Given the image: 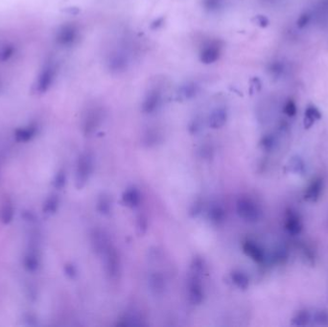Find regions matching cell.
Segmentation results:
<instances>
[{
  "instance_id": "obj_11",
  "label": "cell",
  "mask_w": 328,
  "mask_h": 327,
  "mask_svg": "<svg viewBox=\"0 0 328 327\" xmlns=\"http://www.w3.org/2000/svg\"><path fill=\"white\" fill-rule=\"evenodd\" d=\"M309 321V314L306 312H302L294 319L295 326H306Z\"/></svg>"
},
{
  "instance_id": "obj_5",
  "label": "cell",
  "mask_w": 328,
  "mask_h": 327,
  "mask_svg": "<svg viewBox=\"0 0 328 327\" xmlns=\"http://www.w3.org/2000/svg\"><path fill=\"white\" fill-rule=\"evenodd\" d=\"M198 90L199 87L195 83L188 82L179 88V95L184 99H190L197 94Z\"/></svg>"
},
{
  "instance_id": "obj_4",
  "label": "cell",
  "mask_w": 328,
  "mask_h": 327,
  "mask_svg": "<svg viewBox=\"0 0 328 327\" xmlns=\"http://www.w3.org/2000/svg\"><path fill=\"white\" fill-rule=\"evenodd\" d=\"M321 118L322 114L320 113V111L314 106H309L305 111L304 126L305 128H310L315 123L316 120H319Z\"/></svg>"
},
{
  "instance_id": "obj_7",
  "label": "cell",
  "mask_w": 328,
  "mask_h": 327,
  "mask_svg": "<svg viewBox=\"0 0 328 327\" xmlns=\"http://www.w3.org/2000/svg\"><path fill=\"white\" fill-rule=\"evenodd\" d=\"M223 5H224V0H203L202 1L203 8L210 13L218 12L223 7Z\"/></svg>"
},
{
  "instance_id": "obj_10",
  "label": "cell",
  "mask_w": 328,
  "mask_h": 327,
  "mask_svg": "<svg viewBox=\"0 0 328 327\" xmlns=\"http://www.w3.org/2000/svg\"><path fill=\"white\" fill-rule=\"evenodd\" d=\"M283 112H284V114L290 117L295 116L297 114V106H296L295 102L293 100L288 101L283 108Z\"/></svg>"
},
{
  "instance_id": "obj_6",
  "label": "cell",
  "mask_w": 328,
  "mask_h": 327,
  "mask_svg": "<svg viewBox=\"0 0 328 327\" xmlns=\"http://www.w3.org/2000/svg\"><path fill=\"white\" fill-rule=\"evenodd\" d=\"M321 189H322V183L320 180H317L315 182H313L309 188L307 189L306 193H305V199L308 201H316L319 198V195L321 193Z\"/></svg>"
},
{
  "instance_id": "obj_14",
  "label": "cell",
  "mask_w": 328,
  "mask_h": 327,
  "mask_svg": "<svg viewBox=\"0 0 328 327\" xmlns=\"http://www.w3.org/2000/svg\"><path fill=\"white\" fill-rule=\"evenodd\" d=\"M256 23L261 27H266L269 25V19L264 15L256 16Z\"/></svg>"
},
{
  "instance_id": "obj_8",
  "label": "cell",
  "mask_w": 328,
  "mask_h": 327,
  "mask_svg": "<svg viewBox=\"0 0 328 327\" xmlns=\"http://www.w3.org/2000/svg\"><path fill=\"white\" fill-rule=\"evenodd\" d=\"M269 72L274 78H278L283 74L284 72V65L280 62H275L272 63L269 67Z\"/></svg>"
},
{
  "instance_id": "obj_9",
  "label": "cell",
  "mask_w": 328,
  "mask_h": 327,
  "mask_svg": "<svg viewBox=\"0 0 328 327\" xmlns=\"http://www.w3.org/2000/svg\"><path fill=\"white\" fill-rule=\"evenodd\" d=\"M287 229L293 234L299 233L302 229L300 221H298V219H296L294 217H291L290 219L288 220V222H287Z\"/></svg>"
},
{
  "instance_id": "obj_3",
  "label": "cell",
  "mask_w": 328,
  "mask_h": 327,
  "mask_svg": "<svg viewBox=\"0 0 328 327\" xmlns=\"http://www.w3.org/2000/svg\"><path fill=\"white\" fill-rule=\"evenodd\" d=\"M109 68L113 72H121L124 71L128 67V60L124 54H121L119 52H116L113 55H111L109 60Z\"/></svg>"
},
{
  "instance_id": "obj_2",
  "label": "cell",
  "mask_w": 328,
  "mask_h": 327,
  "mask_svg": "<svg viewBox=\"0 0 328 327\" xmlns=\"http://www.w3.org/2000/svg\"><path fill=\"white\" fill-rule=\"evenodd\" d=\"M161 100H162L161 91L157 88H153L148 92V94L146 95V98L144 100V104H143L144 111L147 113H151L153 111H155L160 106Z\"/></svg>"
},
{
  "instance_id": "obj_12",
  "label": "cell",
  "mask_w": 328,
  "mask_h": 327,
  "mask_svg": "<svg viewBox=\"0 0 328 327\" xmlns=\"http://www.w3.org/2000/svg\"><path fill=\"white\" fill-rule=\"evenodd\" d=\"M311 21V15L308 13H303L299 16L298 20H297V26L299 28H304L308 25Z\"/></svg>"
},
{
  "instance_id": "obj_1",
  "label": "cell",
  "mask_w": 328,
  "mask_h": 327,
  "mask_svg": "<svg viewBox=\"0 0 328 327\" xmlns=\"http://www.w3.org/2000/svg\"><path fill=\"white\" fill-rule=\"evenodd\" d=\"M223 44L220 40H210L206 42L200 53V60L205 64L214 63L220 59Z\"/></svg>"
},
{
  "instance_id": "obj_13",
  "label": "cell",
  "mask_w": 328,
  "mask_h": 327,
  "mask_svg": "<svg viewBox=\"0 0 328 327\" xmlns=\"http://www.w3.org/2000/svg\"><path fill=\"white\" fill-rule=\"evenodd\" d=\"M225 118H226L225 111L224 110H218L212 116V122L216 125H219V124H222L225 121Z\"/></svg>"
}]
</instances>
